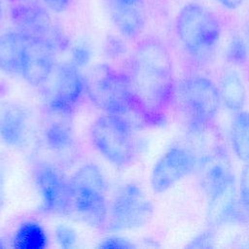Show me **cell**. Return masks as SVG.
<instances>
[{"label": "cell", "instance_id": "obj_3", "mask_svg": "<svg viewBox=\"0 0 249 249\" xmlns=\"http://www.w3.org/2000/svg\"><path fill=\"white\" fill-rule=\"evenodd\" d=\"M70 198L67 215L93 228H102L108 220L107 184L101 169L94 163L80 166L68 179Z\"/></svg>", "mask_w": 249, "mask_h": 249}, {"label": "cell", "instance_id": "obj_9", "mask_svg": "<svg viewBox=\"0 0 249 249\" xmlns=\"http://www.w3.org/2000/svg\"><path fill=\"white\" fill-rule=\"evenodd\" d=\"M33 181L40 197L39 211L44 214L67 215L70 189L68 179L54 165L37 163L33 169Z\"/></svg>", "mask_w": 249, "mask_h": 249}, {"label": "cell", "instance_id": "obj_28", "mask_svg": "<svg viewBox=\"0 0 249 249\" xmlns=\"http://www.w3.org/2000/svg\"><path fill=\"white\" fill-rule=\"evenodd\" d=\"M6 161L0 155V211L5 201V184H6Z\"/></svg>", "mask_w": 249, "mask_h": 249}, {"label": "cell", "instance_id": "obj_26", "mask_svg": "<svg viewBox=\"0 0 249 249\" xmlns=\"http://www.w3.org/2000/svg\"><path fill=\"white\" fill-rule=\"evenodd\" d=\"M99 248L101 249H131L135 245L128 239L121 236H109L100 241Z\"/></svg>", "mask_w": 249, "mask_h": 249}, {"label": "cell", "instance_id": "obj_20", "mask_svg": "<svg viewBox=\"0 0 249 249\" xmlns=\"http://www.w3.org/2000/svg\"><path fill=\"white\" fill-rule=\"evenodd\" d=\"M230 142L234 155L243 162H249V112L238 111L230 125Z\"/></svg>", "mask_w": 249, "mask_h": 249}, {"label": "cell", "instance_id": "obj_7", "mask_svg": "<svg viewBox=\"0 0 249 249\" xmlns=\"http://www.w3.org/2000/svg\"><path fill=\"white\" fill-rule=\"evenodd\" d=\"M86 77L81 69L69 62L56 63L48 80L41 87L49 113L71 116L86 93Z\"/></svg>", "mask_w": 249, "mask_h": 249}, {"label": "cell", "instance_id": "obj_11", "mask_svg": "<svg viewBox=\"0 0 249 249\" xmlns=\"http://www.w3.org/2000/svg\"><path fill=\"white\" fill-rule=\"evenodd\" d=\"M56 53L45 40L28 37L20 75L29 85L42 87L56 65Z\"/></svg>", "mask_w": 249, "mask_h": 249}, {"label": "cell", "instance_id": "obj_33", "mask_svg": "<svg viewBox=\"0 0 249 249\" xmlns=\"http://www.w3.org/2000/svg\"><path fill=\"white\" fill-rule=\"evenodd\" d=\"M18 3H34L35 0H15Z\"/></svg>", "mask_w": 249, "mask_h": 249}, {"label": "cell", "instance_id": "obj_35", "mask_svg": "<svg viewBox=\"0 0 249 249\" xmlns=\"http://www.w3.org/2000/svg\"><path fill=\"white\" fill-rule=\"evenodd\" d=\"M1 12H2V1L0 0V15H1Z\"/></svg>", "mask_w": 249, "mask_h": 249}, {"label": "cell", "instance_id": "obj_19", "mask_svg": "<svg viewBox=\"0 0 249 249\" xmlns=\"http://www.w3.org/2000/svg\"><path fill=\"white\" fill-rule=\"evenodd\" d=\"M49 238L44 227L36 221H25L16 230L12 244L16 249H44Z\"/></svg>", "mask_w": 249, "mask_h": 249}, {"label": "cell", "instance_id": "obj_29", "mask_svg": "<svg viewBox=\"0 0 249 249\" xmlns=\"http://www.w3.org/2000/svg\"><path fill=\"white\" fill-rule=\"evenodd\" d=\"M45 5L52 11L60 13L67 9L71 0H43Z\"/></svg>", "mask_w": 249, "mask_h": 249}, {"label": "cell", "instance_id": "obj_15", "mask_svg": "<svg viewBox=\"0 0 249 249\" xmlns=\"http://www.w3.org/2000/svg\"><path fill=\"white\" fill-rule=\"evenodd\" d=\"M50 114L43 129V141L52 152L65 156L75 146L74 131L70 123V116Z\"/></svg>", "mask_w": 249, "mask_h": 249}, {"label": "cell", "instance_id": "obj_2", "mask_svg": "<svg viewBox=\"0 0 249 249\" xmlns=\"http://www.w3.org/2000/svg\"><path fill=\"white\" fill-rule=\"evenodd\" d=\"M175 31L188 55L197 62H205L219 44L222 24L213 11L199 3L190 2L178 12Z\"/></svg>", "mask_w": 249, "mask_h": 249}, {"label": "cell", "instance_id": "obj_12", "mask_svg": "<svg viewBox=\"0 0 249 249\" xmlns=\"http://www.w3.org/2000/svg\"><path fill=\"white\" fill-rule=\"evenodd\" d=\"M31 134V114L18 103L0 105V141L10 149H23Z\"/></svg>", "mask_w": 249, "mask_h": 249}, {"label": "cell", "instance_id": "obj_5", "mask_svg": "<svg viewBox=\"0 0 249 249\" xmlns=\"http://www.w3.org/2000/svg\"><path fill=\"white\" fill-rule=\"evenodd\" d=\"M89 137L93 148L113 165L128 166L138 157L140 140L126 116L105 113L98 117L90 126Z\"/></svg>", "mask_w": 249, "mask_h": 249}, {"label": "cell", "instance_id": "obj_16", "mask_svg": "<svg viewBox=\"0 0 249 249\" xmlns=\"http://www.w3.org/2000/svg\"><path fill=\"white\" fill-rule=\"evenodd\" d=\"M110 15L114 25L123 37L134 39L142 33L145 26V16L137 4L128 5L113 0Z\"/></svg>", "mask_w": 249, "mask_h": 249}, {"label": "cell", "instance_id": "obj_23", "mask_svg": "<svg viewBox=\"0 0 249 249\" xmlns=\"http://www.w3.org/2000/svg\"><path fill=\"white\" fill-rule=\"evenodd\" d=\"M54 238L59 247L62 249H70L76 245L77 233L72 227L61 224L54 230Z\"/></svg>", "mask_w": 249, "mask_h": 249}, {"label": "cell", "instance_id": "obj_24", "mask_svg": "<svg viewBox=\"0 0 249 249\" xmlns=\"http://www.w3.org/2000/svg\"><path fill=\"white\" fill-rule=\"evenodd\" d=\"M238 197L240 204L249 217V162H246L240 176Z\"/></svg>", "mask_w": 249, "mask_h": 249}, {"label": "cell", "instance_id": "obj_34", "mask_svg": "<svg viewBox=\"0 0 249 249\" xmlns=\"http://www.w3.org/2000/svg\"><path fill=\"white\" fill-rule=\"evenodd\" d=\"M5 247H6L5 242H4V240L0 237V249H3V248H5Z\"/></svg>", "mask_w": 249, "mask_h": 249}, {"label": "cell", "instance_id": "obj_13", "mask_svg": "<svg viewBox=\"0 0 249 249\" xmlns=\"http://www.w3.org/2000/svg\"><path fill=\"white\" fill-rule=\"evenodd\" d=\"M207 199V221L212 227L244 224L249 220L240 204L235 183Z\"/></svg>", "mask_w": 249, "mask_h": 249}, {"label": "cell", "instance_id": "obj_36", "mask_svg": "<svg viewBox=\"0 0 249 249\" xmlns=\"http://www.w3.org/2000/svg\"><path fill=\"white\" fill-rule=\"evenodd\" d=\"M247 233H248V237H249V231H248V232H247Z\"/></svg>", "mask_w": 249, "mask_h": 249}, {"label": "cell", "instance_id": "obj_22", "mask_svg": "<svg viewBox=\"0 0 249 249\" xmlns=\"http://www.w3.org/2000/svg\"><path fill=\"white\" fill-rule=\"evenodd\" d=\"M92 57V50L86 41L75 43L70 50V62L79 69L86 67Z\"/></svg>", "mask_w": 249, "mask_h": 249}, {"label": "cell", "instance_id": "obj_17", "mask_svg": "<svg viewBox=\"0 0 249 249\" xmlns=\"http://www.w3.org/2000/svg\"><path fill=\"white\" fill-rule=\"evenodd\" d=\"M28 37L18 31L0 35V70L20 74Z\"/></svg>", "mask_w": 249, "mask_h": 249}, {"label": "cell", "instance_id": "obj_18", "mask_svg": "<svg viewBox=\"0 0 249 249\" xmlns=\"http://www.w3.org/2000/svg\"><path fill=\"white\" fill-rule=\"evenodd\" d=\"M221 101L231 112L241 111L246 100L245 86L239 74L233 69L223 72L219 82Z\"/></svg>", "mask_w": 249, "mask_h": 249}, {"label": "cell", "instance_id": "obj_4", "mask_svg": "<svg viewBox=\"0 0 249 249\" xmlns=\"http://www.w3.org/2000/svg\"><path fill=\"white\" fill-rule=\"evenodd\" d=\"M86 93L90 101L107 114H135L141 120V110L127 72L107 63L91 68L86 77Z\"/></svg>", "mask_w": 249, "mask_h": 249}, {"label": "cell", "instance_id": "obj_27", "mask_svg": "<svg viewBox=\"0 0 249 249\" xmlns=\"http://www.w3.org/2000/svg\"><path fill=\"white\" fill-rule=\"evenodd\" d=\"M214 232L211 230H206L197 234L188 245L189 248H209L214 244Z\"/></svg>", "mask_w": 249, "mask_h": 249}, {"label": "cell", "instance_id": "obj_1", "mask_svg": "<svg viewBox=\"0 0 249 249\" xmlns=\"http://www.w3.org/2000/svg\"><path fill=\"white\" fill-rule=\"evenodd\" d=\"M127 74L141 110L143 123L160 125L174 103L176 83L167 47L156 37L138 42L129 60Z\"/></svg>", "mask_w": 249, "mask_h": 249}, {"label": "cell", "instance_id": "obj_10", "mask_svg": "<svg viewBox=\"0 0 249 249\" xmlns=\"http://www.w3.org/2000/svg\"><path fill=\"white\" fill-rule=\"evenodd\" d=\"M196 155L185 146L173 145L154 164L150 185L157 194H162L196 171Z\"/></svg>", "mask_w": 249, "mask_h": 249}, {"label": "cell", "instance_id": "obj_21", "mask_svg": "<svg viewBox=\"0 0 249 249\" xmlns=\"http://www.w3.org/2000/svg\"><path fill=\"white\" fill-rule=\"evenodd\" d=\"M248 46L244 39L233 36L226 48V59L232 65H242L247 61Z\"/></svg>", "mask_w": 249, "mask_h": 249}, {"label": "cell", "instance_id": "obj_8", "mask_svg": "<svg viewBox=\"0 0 249 249\" xmlns=\"http://www.w3.org/2000/svg\"><path fill=\"white\" fill-rule=\"evenodd\" d=\"M154 206L136 183L120 187L109 207L108 228L112 231L139 229L153 216Z\"/></svg>", "mask_w": 249, "mask_h": 249}, {"label": "cell", "instance_id": "obj_30", "mask_svg": "<svg viewBox=\"0 0 249 249\" xmlns=\"http://www.w3.org/2000/svg\"><path fill=\"white\" fill-rule=\"evenodd\" d=\"M215 1L229 10H235L238 7H240L241 4L243 3V0H215Z\"/></svg>", "mask_w": 249, "mask_h": 249}, {"label": "cell", "instance_id": "obj_14", "mask_svg": "<svg viewBox=\"0 0 249 249\" xmlns=\"http://www.w3.org/2000/svg\"><path fill=\"white\" fill-rule=\"evenodd\" d=\"M10 18L17 31L43 39L54 26L48 11L34 3H18L10 10Z\"/></svg>", "mask_w": 249, "mask_h": 249}, {"label": "cell", "instance_id": "obj_6", "mask_svg": "<svg viewBox=\"0 0 249 249\" xmlns=\"http://www.w3.org/2000/svg\"><path fill=\"white\" fill-rule=\"evenodd\" d=\"M221 102L217 85L205 76H190L176 85L174 103L183 114L191 134L211 127Z\"/></svg>", "mask_w": 249, "mask_h": 249}, {"label": "cell", "instance_id": "obj_25", "mask_svg": "<svg viewBox=\"0 0 249 249\" xmlns=\"http://www.w3.org/2000/svg\"><path fill=\"white\" fill-rule=\"evenodd\" d=\"M126 45L122 38L110 36L107 38L104 46V53L107 57L115 59L123 56L126 53Z\"/></svg>", "mask_w": 249, "mask_h": 249}, {"label": "cell", "instance_id": "obj_31", "mask_svg": "<svg viewBox=\"0 0 249 249\" xmlns=\"http://www.w3.org/2000/svg\"><path fill=\"white\" fill-rule=\"evenodd\" d=\"M244 34H245V42L249 48V18L245 24V31H244Z\"/></svg>", "mask_w": 249, "mask_h": 249}, {"label": "cell", "instance_id": "obj_32", "mask_svg": "<svg viewBox=\"0 0 249 249\" xmlns=\"http://www.w3.org/2000/svg\"><path fill=\"white\" fill-rule=\"evenodd\" d=\"M119 3H123V4H128V5H136L138 4L141 0H115Z\"/></svg>", "mask_w": 249, "mask_h": 249}]
</instances>
